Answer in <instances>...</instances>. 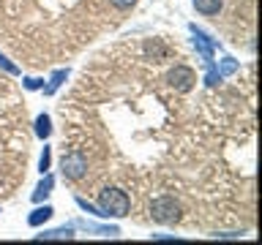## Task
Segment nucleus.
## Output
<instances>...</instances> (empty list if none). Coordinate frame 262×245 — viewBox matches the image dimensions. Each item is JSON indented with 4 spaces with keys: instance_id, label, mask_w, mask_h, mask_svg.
Wrapping results in <instances>:
<instances>
[{
    "instance_id": "6e6552de",
    "label": "nucleus",
    "mask_w": 262,
    "mask_h": 245,
    "mask_svg": "<svg viewBox=\"0 0 262 245\" xmlns=\"http://www.w3.org/2000/svg\"><path fill=\"white\" fill-rule=\"evenodd\" d=\"M36 240H74V224H63L57 229H44L36 234Z\"/></svg>"
},
{
    "instance_id": "f3484780",
    "label": "nucleus",
    "mask_w": 262,
    "mask_h": 245,
    "mask_svg": "<svg viewBox=\"0 0 262 245\" xmlns=\"http://www.w3.org/2000/svg\"><path fill=\"white\" fill-rule=\"evenodd\" d=\"M246 232H213V240H241Z\"/></svg>"
},
{
    "instance_id": "1a4fd4ad",
    "label": "nucleus",
    "mask_w": 262,
    "mask_h": 245,
    "mask_svg": "<svg viewBox=\"0 0 262 245\" xmlns=\"http://www.w3.org/2000/svg\"><path fill=\"white\" fill-rule=\"evenodd\" d=\"M69 68H57L55 74H52V77H49V82H47V85L44 87H41V90H44V95H55L57 93V90H60L63 85H66V79H69Z\"/></svg>"
},
{
    "instance_id": "9b49d317",
    "label": "nucleus",
    "mask_w": 262,
    "mask_h": 245,
    "mask_svg": "<svg viewBox=\"0 0 262 245\" xmlns=\"http://www.w3.org/2000/svg\"><path fill=\"white\" fill-rule=\"evenodd\" d=\"M33 131H36V136L41 139V142H47L49 136H52V120H49V114L47 112H41L36 122H33Z\"/></svg>"
},
{
    "instance_id": "4468645a",
    "label": "nucleus",
    "mask_w": 262,
    "mask_h": 245,
    "mask_svg": "<svg viewBox=\"0 0 262 245\" xmlns=\"http://www.w3.org/2000/svg\"><path fill=\"white\" fill-rule=\"evenodd\" d=\"M49 169H52V147L44 144V150H41V155H38V172L47 175Z\"/></svg>"
},
{
    "instance_id": "2eb2a0df",
    "label": "nucleus",
    "mask_w": 262,
    "mask_h": 245,
    "mask_svg": "<svg viewBox=\"0 0 262 245\" xmlns=\"http://www.w3.org/2000/svg\"><path fill=\"white\" fill-rule=\"evenodd\" d=\"M0 68H3L6 74H11V77H19V68H16V65H14L11 60H8V57H6L3 52H0Z\"/></svg>"
},
{
    "instance_id": "0eeeda50",
    "label": "nucleus",
    "mask_w": 262,
    "mask_h": 245,
    "mask_svg": "<svg viewBox=\"0 0 262 245\" xmlns=\"http://www.w3.org/2000/svg\"><path fill=\"white\" fill-rule=\"evenodd\" d=\"M52 188H55V175L52 172H47V175H41V183L36 185V191H33V204H41V202H47L49 199V193H52Z\"/></svg>"
},
{
    "instance_id": "ddd939ff",
    "label": "nucleus",
    "mask_w": 262,
    "mask_h": 245,
    "mask_svg": "<svg viewBox=\"0 0 262 245\" xmlns=\"http://www.w3.org/2000/svg\"><path fill=\"white\" fill-rule=\"evenodd\" d=\"M74 202H77V207L82 212H88V215H93V218H104V212L98 210V204H90L85 196H74Z\"/></svg>"
},
{
    "instance_id": "39448f33",
    "label": "nucleus",
    "mask_w": 262,
    "mask_h": 245,
    "mask_svg": "<svg viewBox=\"0 0 262 245\" xmlns=\"http://www.w3.org/2000/svg\"><path fill=\"white\" fill-rule=\"evenodd\" d=\"M74 229H85V232H90V234H96V237H110V240H118V237H120V226L93 224V220H74Z\"/></svg>"
},
{
    "instance_id": "dca6fc26",
    "label": "nucleus",
    "mask_w": 262,
    "mask_h": 245,
    "mask_svg": "<svg viewBox=\"0 0 262 245\" xmlns=\"http://www.w3.org/2000/svg\"><path fill=\"white\" fill-rule=\"evenodd\" d=\"M22 87L25 90H41V87H44V79H38V77H22Z\"/></svg>"
},
{
    "instance_id": "9d476101",
    "label": "nucleus",
    "mask_w": 262,
    "mask_h": 245,
    "mask_svg": "<svg viewBox=\"0 0 262 245\" xmlns=\"http://www.w3.org/2000/svg\"><path fill=\"white\" fill-rule=\"evenodd\" d=\"M194 11L202 16H216L221 8H224V0H191Z\"/></svg>"
},
{
    "instance_id": "f257e3e1",
    "label": "nucleus",
    "mask_w": 262,
    "mask_h": 245,
    "mask_svg": "<svg viewBox=\"0 0 262 245\" xmlns=\"http://www.w3.org/2000/svg\"><path fill=\"white\" fill-rule=\"evenodd\" d=\"M98 210L104 212V218H126L131 210V199L123 188L106 185L101 193H98Z\"/></svg>"
},
{
    "instance_id": "7ed1b4c3",
    "label": "nucleus",
    "mask_w": 262,
    "mask_h": 245,
    "mask_svg": "<svg viewBox=\"0 0 262 245\" xmlns=\"http://www.w3.org/2000/svg\"><path fill=\"white\" fill-rule=\"evenodd\" d=\"M60 172H63V177L69 180V183H77V180H82L88 175V158L79 150L66 153L63 161H60Z\"/></svg>"
},
{
    "instance_id": "f03ea898",
    "label": "nucleus",
    "mask_w": 262,
    "mask_h": 245,
    "mask_svg": "<svg viewBox=\"0 0 262 245\" xmlns=\"http://www.w3.org/2000/svg\"><path fill=\"white\" fill-rule=\"evenodd\" d=\"M150 218L156 220V224L161 226H169V224H178L180 220V204L175 196L164 193V196H156V199L150 202Z\"/></svg>"
},
{
    "instance_id": "6ab92c4d",
    "label": "nucleus",
    "mask_w": 262,
    "mask_h": 245,
    "mask_svg": "<svg viewBox=\"0 0 262 245\" xmlns=\"http://www.w3.org/2000/svg\"><path fill=\"white\" fill-rule=\"evenodd\" d=\"M153 240H175L172 234H153Z\"/></svg>"
},
{
    "instance_id": "20e7f679",
    "label": "nucleus",
    "mask_w": 262,
    "mask_h": 245,
    "mask_svg": "<svg viewBox=\"0 0 262 245\" xmlns=\"http://www.w3.org/2000/svg\"><path fill=\"white\" fill-rule=\"evenodd\" d=\"M167 82H169V87L178 90V93H188V90L196 85V74H194V68H188V65H175V68H169Z\"/></svg>"
},
{
    "instance_id": "a211bd4d",
    "label": "nucleus",
    "mask_w": 262,
    "mask_h": 245,
    "mask_svg": "<svg viewBox=\"0 0 262 245\" xmlns=\"http://www.w3.org/2000/svg\"><path fill=\"white\" fill-rule=\"evenodd\" d=\"M110 3H112L115 8H120V11H128V8L137 6V0H110Z\"/></svg>"
},
{
    "instance_id": "423d86ee",
    "label": "nucleus",
    "mask_w": 262,
    "mask_h": 245,
    "mask_svg": "<svg viewBox=\"0 0 262 245\" xmlns=\"http://www.w3.org/2000/svg\"><path fill=\"white\" fill-rule=\"evenodd\" d=\"M52 215H55V207H52V204H47V202H41V204H36V210L28 215V226L38 229V226H44Z\"/></svg>"
},
{
    "instance_id": "f8f14e48",
    "label": "nucleus",
    "mask_w": 262,
    "mask_h": 245,
    "mask_svg": "<svg viewBox=\"0 0 262 245\" xmlns=\"http://www.w3.org/2000/svg\"><path fill=\"white\" fill-rule=\"evenodd\" d=\"M216 68H219V74H221V79H224V77H232V74H237L241 63H237L232 55H224V57H221V60L216 63Z\"/></svg>"
}]
</instances>
